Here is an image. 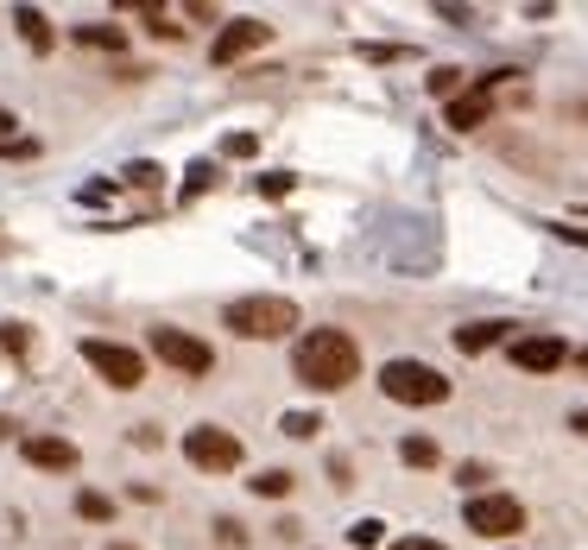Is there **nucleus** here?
Wrapping results in <instances>:
<instances>
[{
  "label": "nucleus",
  "instance_id": "nucleus-1",
  "mask_svg": "<svg viewBox=\"0 0 588 550\" xmlns=\"http://www.w3.org/2000/svg\"><path fill=\"white\" fill-rule=\"evenodd\" d=\"M292 373L310 393H342L361 373V348L348 330H304L292 348Z\"/></svg>",
  "mask_w": 588,
  "mask_h": 550
},
{
  "label": "nucleus",
  "instance_id": "nucleus-2",
  "mask_svg": "<svg viewBox=\"0 0 588 550\" xmlns=\"http://www.w3.org/2000/svg\"><path fill=\"white\" fill-rule=\"evenodd\" d=\"M221 323L241 335V342H279V335L297 330V304H292V297H272V292L234 297V304L221 310Z\"/></svg>",
  "mask_w": 588,
  "mask_h": 550
},
{
  "label": "nucleus",
  "instance_id": "nucleus-3",
  "mask_svg": "<svg viewBox=\"0 0 588 550\" xmlns=\"http://www.w3.org/2000/svg\"><path fill=\"white\" fill-rule=\"evenodd\" d=\"M380 393L393 405H443L449 399V380L431 361H386L380 367Z\"/></svg>",
  "mask_w": 588,
  "mask_h": 550
},
{
  "label": "nucleus",
  "instance_id": "nucleus-4",
  "mask_svg": "<svg viewBox=\"0 0 588 550\" xmlns=\"http://www.w3.org/2000/svg\"><path fill=\"white\" fill-rule=\"evenodd\" d=\"M82 361L95 367L114 393H133V386L146 380V355L127 348V342H102V335H89V342H82Z\"/></svg>",
  "mask_w": 588,
  "mask_h": 550
},
{
  "label": "nucleus",
  "instance_id": "nucleus-5",
  "mask_svg": "<svg viewBox=\"0 0 588 550\" xmlns=\"http://www.w3.org/2000/svg\"><path fill=\"white\" fill-rule=\"evenodd\" d=\"M184 456L196 469H209V475H228V469H241V437L221 431V424H196L184 437Z\"/></svg>",
  "mask_w": 588,
  "mask_h": 550
},
{
  "label": "nucleus",
  "instance_id": "nucleus-6",
  "mask_svg": "<svg viewBox=\"0 0 588 550\" xmlns=\"http://www.w3.org/2000/svg\"><path fill=\"white\" fill-rule=\"evenodd\" d=\"M462 519H469V532H481V538H513V532H525V507H519L513 494H475Z\"/></svg>",
  "mask_w": 588,
  "mask_h": 550
},
{
  "label": "nucleus",
  "instance_id": "nucleus-7",
  "mask_svg": "<svg viewBox=\"0 0 588 550\" xmlns=\"http://www.w3.org/2000/svg\"><path fill=\"white\" fill-rule=\"evenodd\" d=\"M152 355H158L165 367H178V373H190V380L216 367L209 342H203V335H184V330H152Z\"/></svg>",
  "mask_w": 588,
  "mask_h": 550
},
{
  "label": "nucleus",
  "instance_id": "nucleus-8",
  "mask_svg": "<svg viewBox=\"0 0 588 550\" xmlns=\"http://www.w3.org/2000/svg\"><path fill=\"white\" fill-rule=\"evenodd\" d=\"M272 38V26H259V20H234V26H221L216 44H209V64H241L247 51H259Z\"/></svg>",
  "mask_w": 588,
  "mask_h": 550
},
{
  "label": "nucleus",
  "instance_id": "nucleus-9",
  "mask_svg": "<svg viewBox=\"0 0 588 550\" xmlns=\"http://www.w3.org/2000/svg\"><path fill=\"white\" fill-rule=\"evenodd\" d=\"M500 76H507V71L481 76V82L469 89V95H456V102H449V127H456V133H469V127H487V114H494V89H500Z\"/></svg>",
  "mask_w": 588,
  "mask_h": 550
},
{
  "label": "nucleus",
  "instance_id": "nucleus-10",
  "mask_svg": "<svg viewBox=\"0 0 588 550\" xmlns=\"http://www.w3.org/2000/svg\"><path fill=\"white\" fill-rule=\"evenodd\" d=\"M563 361H570V348L557 335H513V367L525 373H557Z\"/></svg>",
  "mask_w": 588,
  "mask_h": 550
},
{
  "label": "nucleus",
  "instance_id": "nucleus-11",
  "mask_svg": "<svg viewBox=\"0 0 588 550\" xmlns=\"http://www.w3.org/2000/svg\"><path fill=\"white\" fill-rule=\"evenodd\" d=\"M20 449H26V462H33V469H51V475H71L76 462H82V456H76V443L71 437H51V431L26 437Z\"/></svg>",
  "mask_w": 588,
  "mask_h": 550
},
{
  "label": "nucleus",
  "instance_id": "nucleus-12",
  "mask_svg": "<svg viewBox=\"0 0 588 550\" xmlns=\"http://www.w3.org/2000/svg\"><path fill=\"white\" fill-rule=\"evenodd\" d=\"M507 330H513V323H469V330H456V348H462V355H481V348H494Z\"/></svg>",
  "mask_w": 588,
  "mask_h": 550
},
{
  "label": "nucleus",
  "instance_id": "nucleus-13",
  "mask_svg": "<svg viewBox=\"0 0 588 550\" xmlns=\"http://www.w3.org/2000/svg\"><path fill=\"white\" fill-rule=\"evenodd\" d=\"M13 20H20V38H26V44H33V51H51V20H44V13H38V7H20V13H13Z\"/></svg>",
  "mask_w": 588,
  "mask_h": 550
},
{
  "label": "nucleus",
  "instance_id": "nucleus-14",
  "mask_svg": "<svg viewBox=\"0 0 588 550\" xmlns=\"http://www.w3.org/2000/svg\"><path fill=\"white\" fill-rule=\"evenodd\" d=\"M254 494L259 500H285V494H292V469H266V475H254Z\"/></svg>",
  "mask_w": 588,
  "mask_h": 550
},
{
  "label": "nucleus",
  "instance_id": "nucleus-15",
  "mask_svg": "<svg viewBox=\"0 0 588 550\" xmlns=\"http://www.w3.org/2000/svg\"><path fill=\"white\" fill-rule=\"evenodd\" d=\"M399 456L411 462V469H437V443H431V437H405Z\"/></svg>",
  "mask_w": 588,
  "mask_h": 550
},
{
  "label": "nucleus",
  "instance_id": "nucleus-16",
  "mask_svg": "<svg viewBox=\"0 0 588 550\" xmlns=\"http://www.w3.org/2000/svg\"><path fill=\"white\" fill-rule=\"evenodd\" d=\"M76 44H108V51H120L127 33H120V26H76Z\"/></svg>",
  "mask_w": 588,
  "mask_h": 550
},
{
  "label": "nucleus",
  "instance_id": "nucleus-17",
  "mask_svg": "<svg viewBox=\"0 0 588 550\" xmlns=\"http://www.w3.org/2000/svg\"><path fill=\"white\" fill-rule=\"evenodd\" d=\"M76 513L102 525V519H114V500H108V494H76Z\"/></svg>",
  "mask_w": 588,
  "mask_h": 550
},
{
  "label": "nucleus",
  "instance_id": "nucleus-18",
  "mask_svg": "<svg viewBox=\"0 0 588 550\" xmlns=\"http://www.w3.org/2000/svg\"><path fill=\"white\" fill-rule=\"evenodd\" d=\"M317 431H323L317 411H285V437H317Z\"/></svg>",
  "mask_w": 588,
  "mask_h": 550
},
{
  "label": "nucleus",
  "instance_id": "nucleus-19",
  "mask_svg": "<svg viewBox=\"0 0 588 550\" xmlns=\"http://www.w3.org/2000/svg\"><path fill=\"white\" fill-rule=\"evenodd\" d=\"M348 538L368 550V545H380V538H386V525H380V519H355V525H348Z\"/></svg>",
  "mask_w": 588,
  "mask_h": 550
},
{
  "label": "nucleus",
  "instance_id": "nucleus-20",
  "mask_svg": "<svg viewBox=\"0 0 588 550\" xmlns=\"http://www.w3.org/2000/svg\"><path fill=\"white\" fill-rule=\"evenodd\" d=\"M456 89H462V71H449V64L431 71V95H449V102H456Z\"/></svg>",
  "mask_w": 588,
  "mask_h": 550
},
{
  "label": "nucleus",
  "instance_id": "nucleus-21",
  "mask_svg": "<svg viewBox=\"0 0 588 550\" xmlns=\"http://www.w3.org/2000/svg\"><path fill=\"white\" fill-rule=\"evenodd\" d=\"M216 538L221 545H247V525L241 519H216Z\"/></svg>",
  "mask_w": 588,
  "mask_h": 550
},
{
  "label": "nucleus",
  "instance_id": "nucleus-22",
  "mask_svg": "<svg viewBox=\"0 0 588 550\" xmlns=\"http://www.w3.org/2000/svg\"><path fill=\"white\" fill-rule=\"evenodd\" d=\"M146 26H152L158 38H184L178 26H171V13H158V7H146Z\"/></svg>",
  "mask_w": 588,
  "mask_h": 550
},
{
  "label": "nucleus",
  "instance_id": "nucleus-23",
  "mask_svg": "<svg viewBox=\"0 0 588 550\" xmlns=\"http://www.w3.org/2000/svg\"><path fill=\"white\" fill-rule=\"evenodd\" d=\"M209 183H216V165H190V183H184L190 196H196V190H209Z\"/></svg>",
  "mask_w": 588,
  "mask_h": 550
},
{
  "label": "nucleus",
  "instance_id": "nucleus-24",
  "mask_svg": "<svg viewBox=\"0 0 588 550\" xmlns=\"http://www.w3.org/2000/svg\"><path fill=\"white\" fill-rule=\"evenodd\" d=\"M254 152H259L254 133H234V140H228V158H254Z\"/></svg>",
  "mask_w": 588,
  "mask_h": 550
},
{
  "label": "nucleus",
  "instance_id": "nucleus-25",
  "mask_svg": "<svg viewBox=\"0 0 588 550\" xmlns=\"http://www.w3.org/2000/svg\"><path fill=\"white\" fill-rule=\"evenodd\" d=\"M120 178H127V183H146V190H152V183H158V165H127Z\"/></svg>",
  "mask_w": 588,
  "mask_h": 550
},
{
  "label": "nucleus",
  "instance_id": "nucleus-26",
  "mask_svg": "<svg viewBox=\"0 0 588 550\" xmlns=\"http://www.w3.org/2000/svg\"><path fill=\"white\" fill-rule=\"evenodd\" d=\"M259 190H266V196H285V190H292V178H285V171H272V178H259Z\"/></svg>",
  "mask_w": 588,
  "mask_h": 550
},
{
  "label": "nucleus",
  "instance_id": "nucleus-27",
  "mask_svg": "<svg viewBox=\"0 0 588 550\" xmlns=\"http://www.w3.org/2000/svg\"><path fill=\"white\" fill-rule=\"evenodd\" d=\"M393 550H443V545H437V538H399Z\"/></svg>",
  "mask_w": 588,
  "mask_h": 550
},
{
  "label": "nucleus",
  "instance_id": "nucleus-28",
  "mask_svg": "<svg viewBox=\"0 0 588 550\" xmlns=\"http://www.w3.org/2000/svg\"><path fill=\"white\" fill-rule=\"evenodd\" d=\"M570 431H583V437H588V405L576 411V418H570Z\"/></svg>",
  "mask_w": 588,
  "mask_h": 550
},
{
  "label": "nucleus",
  "instance_id": "nucleus-29",
  "mask_svg": "<svg viewBox=\"0 0 588 550\" xmlns=\"http://www.w3.org/2000/svg\"><path fill=\"white\" fill-rule=\"evenodd\" d=\"M576 367H583V373H588V348H576Z\"/></svg>",
  "mask_w": 588,
  "mask_h": 550
},
{
  "label": "nucleus",
  "instance_id": "nucleus-30",
  "mask_svg": "<svg viewBox=\"0 0 588 550\" xmlns=\"http://www.w3.org/2000/svg\"><path fill=\"white\" fill-rule=\"evenodd\" d=\"M7 127H13V114H7V108H0V133H7Z\"/></svg>",
  "mask_w": 588,
  "mask_h": 550
},
{
  "label": "nucleus",
  "instance_id": "nucleus-31",
  "mask_svg": "<svg viewBox=\"0 0 588 550\" xmlns=\"http://www.w3.org/2000/svg\"><path fill=\"white\" fill-rule=\"evenodd\" d=\"M108 550H133V545H108Z\"/></svg>",
  "mask_w": 588,
  "mask_h": 550
}]
</instances>
